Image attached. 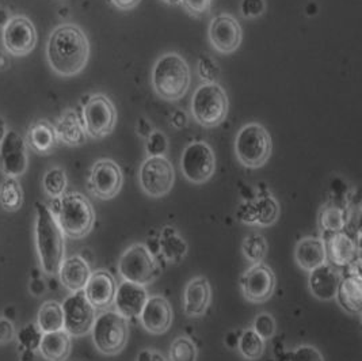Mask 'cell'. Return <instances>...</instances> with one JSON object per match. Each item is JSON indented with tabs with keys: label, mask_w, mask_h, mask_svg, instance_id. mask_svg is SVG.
<instances>
[{
	"label": "cell",
	"mask_w": 362,
	"mask_h": 361,
	"mask_svg": "<svg viewBox=\"0 0 362 361\" xmlns=\"http://www.w3.org/2000/svg\"><path fill=\"white\" fill-rule=\"evenodd\" d=\"M71 346V336L62 328L52 333H44L38 350L45 360L66 361L69 357Z\"/></svg>",
	"instance_id": "obj_28"
},
{
	"label": "cell",
	"mask_w": 362,
	"mask_h": 361,
	"mask_svg": "<svg viewBox=\"0 0 362 361\" xmlns=\"http://www.w3.org/2000/svg\"><path fill=\"white\" fill-rule=\"evenodd\" d=\"M16 338V326L7 318H0V344H8Z\"/></svg>",
	"instance_id": "obj_45"
},
{
	"label": "cell",
	"mask_w": 362,
	"mask_h": 361,
	"mask_svg": "<svg viewBox=\"0 0 362 361\" xmlns=\"http://www.w3.org/2000/svg\"><path fill=\"white\" fill-rule=\"evenodd\" d=\"M82 124L87 136L102 139L115 131L117 110L115 103L105 94H93L84 102Z\"/></svg>",
	"instance_id": "obj_9"
},
{
	"label": "cell",
	"mask_w": 362,
	"mask_h": 361,
	"mask_svg": "<svg viewBox=\"0 0 362 361\" xmlns=\"http://www.w3.org/2000/svg\"><path fill=\"white\" fill-rule=\"evenodd\" d=\"M243 256L251 263H262L267 254V242L261 234H251L243 241Z\"/></svg>",
	"instance_id": "obj_37"
},
{
	"label": "cell",
	"mask_w": 362,
	"mask_h": 361,
	"mask_svg": "<svg viewBox=\"0 0 362 361\" xmlns=\"http://www.w3.org/2000/svg\"><path fill=\"white\" fill-rule=\"evenodd\" d=\"M144 328L152 334H163L173 325V309L168 300L162 295L148 296L147 303L140 314Z\"/></svg>",
	"instance_id": "obj_21"
},
{
	"label": "cell",
	"mask_w": 362,
	"mask_h": 361,
	"mask_svg": "<svg viewBox=\"0 0 362 361\" xmlns=\"http://www.w3.org/2000/svg\"><path fill=\"white\" fill-rule=\"evenodd\" d=\"M168 149V139L165 133L159 130L151 132L146 140V152L149 156H165Z\"/></svg>",
	"instance_id": "obj_42"
},
{
	"label": "cell",
	"mask_w": 362,
	"mask_h": 361,
	"mask_svg": "<svg viewBox=\"0 0 362 361\" xmlns=\"http://www.w3.org/2000/svg\"><path fill=\"white\" fill-rule=\"evenodd\" d=\"M277 285V279L272 268L264 263L252 265L240 280L245 297L252 303H264L269 300Z\"/></svg>",
	"instance_id": "obj_14"
},
{
	"label": "cell",
	"mask_w": 362,
	"mask_h": 361,
	"mask_svg": "<svg viewBox=\"0 0 362 361\" xmlns=\"http://www.w3.org/2000/svg\"><path fill=\"white\" fill-rule=\"evenodd\" d=\"M64 314V330L71 337H82L91 331L95 321V309L90 304L83 291L72 292L62 304Z\"/></svg>",
	"instance_id": "obj_12"
},
{
	"label": "cell",
	"mask_w": 362,
	"mask_h": 361,
	"mask_svg": "<svg viewBox=\"0 0 362 361\" xmlns=\"http://www.w3.org/2000/svg\"><path fill=\"white\" fill-rule=\"evenodd\" d=\"M118 270L125 281L147 285L160 275V266L153 258L148 247L136 243L125 250L118 263Z\"/></svg>",
	"instance_id": "obj_8"
},
{
	"label": "cell",
	"mask_w": 362,
	"mask_h": 361,
	"mask_svg": "<svg viewBox=\"0 0 362 361\" xmlns=\"http://www.w3.org/2000/svg\"><path fill=\"white\" fill-rule=\"evenodd\" d=\"M349 269L337 290L335 299L341 309L350 315H361L362 311V280L360 273V260L347 265Z\"/></svg>",
	"instance_id": "obj_18"
},
{
	"label": "cell",
	"mask_w": 362,
	"mask_h": 361,
	"mask_svg": "<svg viewBox=\"0 0 362 361\" xmlns=\"http://www.w3.org/2000/svg\"><path fill=\"white\" fill-rule=\"evenodd\" d=\"M165 3H168V4H177V3H181V0H163Z\"/></svg>",
	"instance_id": "obj_52"
},
{
	"label": "cell",
	"mask_w": 362,
	"mask_h": 361,
	"mask_svg": "<svg viewBox=\"0 0 362 361\" xmlns=\"http://www.w3.org/2000/svg\"><path fill=\"white\" fill-rule=\"evenodd\" d=\"M37 326L42 333H52L64 328V314L62 304L54 300L42 303L37 314Z\"/></svg>",
	"instance_id": "obj_31"
},
{
	"label": "cell",
	"mask_w": 362,
	"mask_h": 361,
	"mask_svg": "<svg viewBox=\"0 0 362 361\" xmlns=\"http://www.w3.org/2000/svg\"><path fill=\"white\" fill-rule=\"evenodd\" d=\"M181 3L189 13L196 16L205 13L211 6V0H181Z\"/></svg>",
	"instance_id": "obj_46"
},
{
	"label": "cell",
	"mask_w": 362,
	"mask_h": 361,
	"mask_svg": "<svg viewBox=\"0 0 362 361\" xmlns=\"http://www.w3.org/2000/svg\"><path fill=\"white\" fill-rule=\"evenodd\" d=\"M124 183L121 167L112 159H99L91 167L88 177V190L100 200L115 198Z\"/></svg>",
	"instance_id": "obj_13"
},
{
	"label": "cell",
	"mask_w": 362,
	"mask_h": 361,
	"mask_svg": "<svg viewBox=\"0 0 362 361\" xmlns=\"http://www.w3.org/2000/svg\"><path fill=\"white\" fill-rule=\"evenodd\" d=\"M187 122H189L187 115H186L182 109L174 110V112L171 113V115H170V124H171V127L175 128V130H183V128H186Z\"/></svg>",
	"instance_id": "obj_47"
},
{
	"label": "cell",
	"mask_w": 362,
	"mask_h": 361,
	"mask_svg": "<svg viewBox=\"0 0 362 361\" xmlns=\"http://www.w3.org/2000/svg\"><path fill=\"white\" fill-rule=\"evenodd\" d=\"M53 200H56L57 207L50 211L66 236L81 239L91 232L95 223V212L88 198L82 193L71 192Z\"/></svg>",
	"instance_id": "obj_4"
},
{
	"label": "cell",
	"mask_w": 362,
	"mask_h": 361,
	"mask_svg": "<svg viewBox=\"0 0 362 361\" xmlns=\"http://www.w3.org/2000/svg\"><path fill=\"white\" fill-rule=\"evenodd\" d=\"M37 32L32 21L25 17L11 18L3 30V45L14 56H26L35 48Z\"/></svg>",
	"instance_id": "obj_15"
},
{
	"label": "cell",
	"mask_w": 362,
	"mask_h": 361,
	"mask_svg": "<svg viewBox=\"0 0 362 361\" xmlns=\"http://www.w3.org/2000/svg\"><path fill=\"white\" fill-rule=\"evenodd\" d=\"M252 330L262 338V340H270L276 336L277 331V323L273 315L267 312H261L257 315L252 323Z\"/></svg>",
	"instance_id": "obj_41"
},
{
	"label": "cell",
	"mask_w": 362,
	"mask_h": 361,
	"mask_svg": "<svg viewBox=\"0 0 362 361\" xmlns=\"http://www.w3.org/2000/svg\"><path fill=\"white\" fill-rule=\"evenodd\" d=\"M57 275L66 290H69L71 292H78L84 290L91 276V269L88 263L81 256H72L64 258L59 268Z\"/></svg>",
	"instance_id": "obj_26"
},
{
	"label": "cell",
	"mask_w": 362,
	"mask_h": 361,
	"mask_svg": "<svg viewBox=\"0 0 362 361\" xmlns=\"http://www.w3.org/2000/svg\"><path fill=\"white\" fill-rule=\"evenodd\" d=\"M110 1L113 3V6H115L118 10L128 11V10L134 8L141 0H110Z\"/></svg>",
	"instance_id": "obj_50"
},
{
	"label": "cell",
	"mask_w": 362,
	"mask_h": 361,
	"mask_svg": "<svg viewBox=\"0 0 362 361\" xmlns=\"http://www.w3.org/2000/svg\"><path fill=\"white\" fill-rule=\"evenodd\" d=\"M93 343L102 355H118L128 343L129 326L127 318L117 311L102 312L91 328Z\"/></svg>",
	"instance_id": "obj_7"
},
{
	"label": "cell",
	"mask_w": 362,
	"mask_h": 361,
	"mask_svg": "<svg viewBox=\"0 0 362 361\" xmlns=\"http://www.w3.org/2000/svg\"><path fill=\"white\" fill-rule=\"evenodd\" d=\"M240 219L243 223L251 226L267 227L277 222L280 216L279 201L272 196L255 198L245 202L240 207Z\"/></svg>",
	"instance_id": "obj_23"
},
{
	"label": "cell",
	"mask_w": 362,
	"mask_h": 361,
	"mask_svg": "<svg viewBox=\"0 0 362 361\" xmlns=\"http://www.w3.org/2000/svg\"><path fill=\"white\" fill-rule=\"evenodd\" d=\"M170 361H197V346L187 338L178 337L170 346Z\"/></svg>",
	"instance_id": "obj_38"
},
{
	"label": "cell",
	"mask_w": 362,
	"mask_h": 361,
	"mask_svg": "<svg viewBox=\"0 0 362 361\" xmlns=\"http://www.w3.org/2000/svg\"><path fill=\"white\" fill-rule=\"evenodd\" d=\"M136 361H167L165 356L156 349H143L139 352Z\"/></svg>",
	"instance_id": "obj_48"
},
{
	"label": "cell",
	"mask_w": 362,
	"mask_h": 361,
	"mask_svg": "<svg viewBox=\"0 0 362 361\" xmlns=\"http://www.w3.org/2000/svg\"><path fill=\"white\" fill-rule=\"evenodd\" d=\"M272 137L264 125L250 122L235 137V155L248 168H259L272 155Z\"/></svg>",
	"instance_id": "obj_6"
},
{
	"label": "cell",
	"mask_w": 362,
	"mask_h": 361,
	"mask_svg": "<svg viewBox=\"0 0 362 361\" xmlns=\"http://www.w3.org/2000/svg\"><path fill=\"white\" fill-rule=\"evenodd\" d=\"M6 133H7V130H6V122H4V120L0 117V143H1V140L4 139Z\"/></svg>",
	"instance_id": "obj_51"
},
{
	"label": "cell",
	"mask_w": 362,
	"mask_h": 361,
	"mask_svg": "<svg viewBox=\"0 0 362 361\" xmlns=\"http://www.w3.org/2000/svg\"><path fill=\"white\" fill-rule=\"evenodd\" d=\"M228 96L218 83H202L192 97L190 112L199 125L214 128L228 115Z\"/></svg>",
	"instance_id": "obj_5"
},
{
	"label": "cell",
	"mask_w": 362,
	"mask_h": 361,
	"mask_svg": "<svg viewBox=\"0 0 362 361\" xmlns=\"http://www.w3.org/2000/svg\"><path fill=\"white\" fill-rule=\"evenodd\" d=\"M212 302V287L205 277H196L187 282L183 292V310L190 318L204 315Z\"/></svg>",
	"instance_id": "obj_24"
},
{
	"label": "cell",
	"mask_w": 362,
	"mask_h": 361,
	"mask_svg": "<svg viewBox=\"0 0 362 361\" xmlns=\"http://www.w3.org/2000/svg\"><path fill=\"white\" fill-rule=\"evenodd\" d=\"M216 170V156L212 147L205 142H193L183 149L181 171L192 183L201 185L211 180Z\"/></svg>",
	"instance_id": "obj_11"
},
{
	"label": "cell",
	"mask_w": 362,
	"mask_h": 361,
	"mask_svg": "<svg viewBox=\"0 0 362 361\" xmlns=\"http://www.w3.org/2000/svg\"><path fill=\"white\" fill-rule=\"evenodd\" d=\"M42 334L44 333L37 326V323H29L18 333V341L25 350L34 352L40 346Z\"/></svg>",
	"instance_id": "obj_40"
},
{
	"label": "cell",
	"mask_w": 362,
	"mask_h": 361,
	"mask_svg": "<svg viewBox=\"0 0 362 361\" xmlns=\"http://www.w3.org/2000/svg\"><path fill=\"white\" fill-rule=\"evenodd\" d=\"M198 74L204 83H218L221 69L212 56L204 55L198 60Z\"/></svg>",
	"instance_id": "obj_39"
},
{
	"label": "cell",
	"mask_w": 362,
	"mask_h": 361,
	"mask_svg": "<svg viewBox=\"0 0 362 361\" xmlns=\"http://www.w3.org/2000/svg\"><path fill=\"white\" fill-rule=\"evenodd\" d=\"M47 57L50 68L57 75L75 76L87 66L90 57L88 38L76 25H60L50 34Z\"/></svg>",
	"instance_id": "obj_1"
},
{
	"label": "cell",
	"mask_w": 362,
	"mask_h": 361,
	"mask_svg": "<svg viewBox=\"0 0 362 361\" xmlns=\"http://www.w3.org/2000/svg\"><path fill=\"white\" fill-rule=\"evenodd\" d=\"M341 276L338 268L329 263H322L310 272L308 287L311 294L319 300L335 299Z\"/></svg>",
	"instance_id": "obj_25"
},
{
	"label": "cell",
	"mask_w": 362,
	"mask_h": 361,
	"mask_svg": "<svg viewBox=\"0 0 362 361\" xmlns=\"http://www.w3.org/2000/svg\"><path fill=\"white\" fill-rule=\"evenodd\" d=\"M296 263L301 269L311 272L322 263H327L325 242L320 238H304L297 243L295 250Z\"/></svg>",
	"instance_id": "obj_27"
},
{
	"label": "cell",
	"mask_w": 362,
	"mask_h": 361,
	"mask_svg": "<svg viewBox=\"0 0 362 361\" xmlns=\"http://www.w3.org/2000/svg\"><path fill=\"white\" fill-rule=\"evenodd\" d=\"M23 204V190L14 177H6L0 183V207L7 212H16Z\"/></svg>",
	"instance_id": "obj_33"
},
{
	"label": "cell",
	"mask_w": 362,
	"mask_h": 361,
	"mask_svg": "<svg viewBox=\"0 0 362 361\" xmlns=\"http://www.w3.org/2000/svg\"><path fill=\"white\" fill-rule=\"evenodd\" d=\"M243 32L236 18L221 14L212 19L209 25V41L214 50L223 55H230L242 44Z\"/></svg>",
	"instance_id": "obj_17"
},
{
	"label": "cell",
	"mask_w": 362,
	"mask_h": 361,
	"mask_svg": "<svg viewBox=\"0 0 362 361\" xmlns=\"http://www.w3.org/2000/svg\"><path fill=\"white\" fill-rule=\"evenodd\" d=\"M66 171L62 167H52L42 178L44 190L50 198L62 197L66 193Z\"/></svg>",
	"instance_id": "obj_36"
},
{
	"label": "cell",
	"mask_w": 362,
	"mask_h": 361,
	"mask_svg": "<svg viewBox=\"0 0 362 361\" xmlns=\"http://www.w3.org/2000/svg\"><path fill=\"white\" fill-rule=\"evenodd\" d=\"M152 131H153V128H152V125H151V122H149L147 118H143V117H141V118L137 121V132H139L140 136H143V137L147 139Z\"/></svg>",
	"instance_id": "obj_49"
},
{
	"label": "cell",
	"mask_w": 362,
	"mask_h": 361,
	"mask_svg": "<svg viewBox=\"0 0 362 361\" xmlns=\"http://www.w3.org/2000/svg\"><path fill=\"white\" fill-rule=\"evenodd\" d=\"M56 133L59 140H62L66 146L76 147L82 146L87 139V134L83 128L82 120L74 110H66L64 115L57 120Z\"/></svg>",
	"instance_id": "obj_30"
},
{
	"label": "cell",
	"mask_w": 362,
	"mask_h": 361,
	"mask_svg": "<svg viewBox=\"0 0 362 361\" xmlns=\"http://www.w3.org/2000/svg\"><path fill=\"white\" fill-rule=\"evenodd\" d=\"M174 180V167L165 156H149L140 166L139 182L149 197L160 198L170 193Z\"/></svg>",
	"instance_id": "obj_10"
},
{
	"label": "cell",
	"mask_w": 362,
	"mask_h": 361,
	"mask_svg": "<svg viewBox=\"0 0 362 361\" xmlns=\"http://www.w3.org/2000/svg\"><path fill=\"white\" fill-rule=\"evenodd\" d=\"M266 11V0H242L240 14L246 19L262 17Z\"/></svg>",
	"instance_id": "obj_43"
},
{
	"label": "cell",
	"mask_w": 362,
	"mask_h": 361,
	"mask_svg": "<svg viewBox=\"0 0 362 361\" xmlns=\"http://www.w3.org/2000/svg\"><path fill=\"white\" fill-rule=\"evenodd\" d=\"M35 247L42 270L49 276L57 275L66 256L64 234L49 207L42 202L35 204Z\"/></svg>",
	"instance_id": "obj_2"
},
{
	"label": "cell",
	"mask_w": 362,
	"mask_h": 361,
	"mask_svg": "<svg viewBox=\"0 0 362 361\" xmlns=\"http://www.w3.org/2000/svg\"><path fill=\"white\" fill-rule=\"evenodd\" d=\"M147 299L148 292L144 285L124 280L119 285H117L113 304L117 312L124 318H139L147 303Z\"/></svg>",
	"instance_id": "obj_20"
},
{
	"label": "cell",
	"mask_w": 362,
	"mask_h": 361,
	"mask_svg": "<svg viewBox=\"0 0 362 361\" xmlns=\"http://www.w3.org/2000/svg\"><path fill=\"white\" fill-rule=\"evenodd\" d=\"M160 251L163 253L165 260L170 263H181L187 254V243L181 235L174 229H165L160 238Z\"/></svg>",
	"instance_id": "obj_32"
},
{
	"label": "cell",
	"mask_w": 362,
	"mask_h": 361,
	"mask_svg": "<svg viewBox=\"0 0 362 361\" xmlns=\"http://www.w3.org/2000/svg\"><path fill=\"white\" fill-rule=\"evenodd\" d=\"M289 361H325V359L315 346L301 345L291 353Z\"/></svg>",
	"instance_id": "obj_44"
},
{
	"label": "cell",
	"mask_w": 362,
	"mask_h": 361,
	"mask_svg": "<svg viewBox=\"0 0 362 361\" xmlns=\"http://www.w3.org/2000/svg\"><path fill=\"white\" fill-rule=\"evenodd\" d=\"M347 214L345 210L337 204H327L320 210L319 224L323 232H338L346 227Z\"/></svg>",
	"instance_id": "obj_34"
},
{
	"label": "cell",
	"mask_w": 362,
	"mask_h": 361,
	"mask_svg": "<svg viewBox=\"0 0 362 361\" xmlns=\"http://www.w3.org/2000/svg\"><path fill=\"white\" fill-rule=\"evenodd\" d=\"M325 248H326V257L331 265L335 268H346L347 265L356 261V257L358 256V245L353 239L351 235H349L345 231L338 232H327Z\"/></svg>",
	"instance_id": "obj_22"
},
{
	"label": "cell",
	"mask_w": 362,
	"mask_h": 361,
	"mask_svg": "<svg viewBox=\"0 0 362 361\" xmlns=\"http://www.w3.org/2000/svg\"><path fill=\"white\" fill-rule=\"evenodd\" d=\"M117 282L113 275L105 269L91 273L83 292L94 309L107 310L115 302Z\"/></svg>",
	"instance_id": "obj_19"
},
{
	"label": "cell",
	"mask_w": 362,
	"mask_h": 361,
	"mask_svg": "<svg viewBox=\"0 0 362 361\" xmlns=\"http://www.w3.org/2000/svg\"><path fill=\"white\" fill-rule=\"evenodd\" d=\"M28 151L26 142L16 131H7L0 143V167L6 177L25 174L28 170Z\"/></svg>",
	"instance_id": "obj_16"
},
{
	"label": "cell",
	"mask_w": 362,
	"mask_h": 361,
	"mask_svg": "<svg viewBox=\"0 0 362 361\" xmlns=\"http://www.w3.org/2000/svg\"><path fill=\"white\" fill-rule=\"evenodd\" d=\"M238 349L246 360H258L264 352V340L252 328H246L238 338Z\"/></svg>",
	"instance_id": "obj_35"
},
{
	"label": "cell",
	"mask_w": 362,
	"mask_h": 361,
	"mask_svg": "<svg viewBox=\"0 0 362 361\" xmlns=\"http://www.w3.org/2000/svg\"><path fill=\"white\" fill-rule=\"evenodd\" d=\"M151 82L155 93L165 101H180L190 87V68L181 55L167 52L153 64Z\"/></svg>",
	"instance_id": "obj_3"
},
{
	"label": "cell",
	"mask_w": 362,
	"mask_h": 361,
	"mask_svg": "<svg viewBox=\"0 0 362 361\" xmlns=\"http://www.w3.org/2000/svg\"><path fill=\"white\" fill-rule=\"evenodd\" d=\"M28 146L34 152L47 155L50 154L59 143L56 128L47 120H40L29 128L26 136Z\"/></svg>",
	"instance_id": "obj_29"
}]
</instances>
